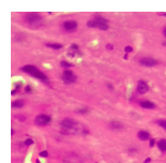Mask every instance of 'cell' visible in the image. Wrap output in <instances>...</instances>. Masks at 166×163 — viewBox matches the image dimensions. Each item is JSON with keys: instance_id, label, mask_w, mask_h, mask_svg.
Wrapping results in <instances>:
<instances>
[{"instance_id": "obj_1", "label": "cell", "mask_w": 166, "mask_h": 163, "mask_svg": "<svg viewBox=\"0 0 166 163\" xmlns=\"http://www.w3.org/2000/svg\"><path fill=\"white\" fill-rule=\"evenodd\" d=\"M60 126L62 132L66 135H73L79 133L84 135L89 133L86 129L84 128L83 126H81L76 120L70 118L63 119L60 123Z\"/></svg>"}, {"instance_id": "obj_2", "label": "cell", "mask_w": 166, "mask_h": 163, "mask_svg": "<svg viewBox=\"0 0 166 163\" xmlns=\"http://www.w3.org/2000/svg\"><path fill=\"white\" fill-rule=\"evenodd\" d=\"M21 70L23 72H25L27 74H30L31 76L36 78L38 80L44 81V82H48L47 76L43 72H41L40 70H38V69L34 65H25L21 68Z\"/></svg>"}, {"instance_id": "obj_3", "label": "cell", "mask_w": 166, "mask_h": 163, "mask_svg": "<svg viewBox=\"0 0 166 163\" xmlns=\"http://www.w3.org/2000/svg\"><path fill=\"white\" fill-rule=\"evenodd\" d=\"M62 80L65 84H72L76 81L77 77L70 69H65L62 74Z\"/></svg>"}, {"instance_id": "obj_4", "label": "cell", "mask_w": 166, "mask_h": 163, "mask_svg": "<svg viewBox=\"0 0 166 163\" xmlns=\"http://www.w3.org/2000/svg\"><path fill=\"white\" fill-rule=\"evenodd\" d=\"M51 121V117L49 115L42 114V115H38L36 116V118L34 120V122L36 125L40 126H47L48 124Z\"/></svg>"}, {"instance_id": "obj_5", "label": "cell", "mask_w": 166, "mask_h": 163, "mask_svg": "<svg viewBox=\"0 0 166 163\" xmlns=\"http://www.w3.org/2000/svg\"><path fill=\"white\" fill-rule=\"evenodd\" d=\"M94 21L97 24V27L101 30H107L109 29L108 21L104 17L100 15H96L94 17Z\"/></svg>"}, {"instance_id": "obj_6", "label": "cell", "mask_w": 166, "mask_h": 163, "mask_svg": "<svg viewBox=\"0 0 166 163\" xmlns=\"http://www.w3.org/2000/svg\"><path fill=\"white\" fill-rule=\"evenodd\" d=\"M25 20L27 23H29L30 24H34L39 22L41 20V16L37 13H28L26 15Z\"/></svg>"}, {"instance_id": "obj_7", "label": "cell", "mask_w": 166, "mask_h": 163, "mask_svg": "<svg viewBox=\"0 0 166 163\" xmlns=\"http://www.w3.org/2000/svg\"><path fill=\"white\" fill-rule=\"evenodd\" d=\"M139 63L144 66L146 67H152L157 65V61L152 58H143L139 60Z\"/></svg>"}, {"instance_id": "obj_8", "label": "cell", "mask_w": 166, "mask_h": 163, "mask_svg": "<svg viewBox=\"0 0 166 163\" xmlns=\"http://www.w3.org/2000/svg\"><path fill=\"white\" fill-rule=\"evenodd\" d=\"M63 28H64V29L67 31H73V30L76 29L78 24H77V22H75V21L69 20V21H65V22L63 23Z\"/></svg>"}, {"instance_id": "obj_9", "label": "cell", "mask_w": 166, "mask_h": 163, "mask_svg": "<svg viewBox=\"0 0 166 163\" xmlns=\"http://www.w3.org/2000/svg\"><path fill=\"white\" fill-rule=\"evenodd\" d=\"M137 90L140 94H144L149 90V86H148L146 82H144V81H143V80H140L139 82L138 83Z\"/></svg>"}, {"instance_id": "obj_10", "label": "cell", "mask_w": 166, "mask_h": 163, "mask_svg": "<svg viewBox=\"0 0 166 163\" xmlns=\"http://www.w3.org/2000/svg\"><path fill=\"white\" fill-rule=\"evenodd\" d=\"M138 137L141 141H147L150 138V134L144 130H140L138 132Z\"/></svg>"}, {"instance_id": "obj_11", "label": "cell", "mask_w": 166, "mask_h": 163, "mask_svg": "<svg viewBox=\"0 0 166 163\" xmlns=\"http://www.w3.org/2000/svg\"><path fill=\"white\" fill-rule=\"evenodd\" d=\"M140 106L142 108L149 109V110L155 108V105L152 101H150V100H144V101H142L140 103Z\"/></svg>"}, {"instance_id": "obj_12", "label": "cell", "mask_w": 166, "mask_h": 163, "mask_svg": "<svg viewBox=\"0 0 166 163\" xmlns=\"http://www.w3.org/2000/svg\"><path fill=\"white\" fill-rule=\"evenodd\" d=\"M110 128L113 130H121L123 128V125L119 121H112L110 123Z\"/></svg>"}, {"instance_id": "obj_13", "label": "cell", "mask_w": 166, "mask_h": 163, "mask_svg": "<svg viewBox=\"0 0 166 163\" xmlns=\"http://www.w3.org/2000/svg\"><path fill=\"white\" fill-rule=\"evenodd\" d=\"M158 147L161 151H166V140H160L158 142Z\"/></svg>"}, {"instance_id": "obj_14", "label": "cell", "mask_w": 166, "mask_h": 163, "mask_svg": "<svg viewBox=\"0 0 166 163\" xmlns=\"http://www.w3.org/2000/svg\"><path fill=\"white\" fill-rule=\"evenodd\" d=\"M23 102L22 100H15V101H13L12 102V108H22L23 106Z\"/></svg>"}, {"instance_id": "obj_15", "label": "cell", "mask_w": 166, "mask_h": 163, "mask_svg": "<svg viewBox=\"0 0 166 163\" xmlns=\"http://www.w3.org/2000/svg\"><path fill=\"white\" fill-rule=\"evenodd\" d=\"M46 46L48 48H51L53 49H60L63 48V45L60 44H56V43H51V44H46Z\"/></svg>"}, {"instance_id": "obj_16", "label": "cell", "mask_w": 166, "mask_h": 163, "mask_svg": "<svg viewBox=\"0 0 166 163\" xmlns=\"http://www.w3.org/2000/svg\"><path fill=\"white\" fill-rule=\"evenodd\" d=\"M87 26L89 27V28H94V29H95V28H98V27H97V24H96V22L94 21V19L89 20V22L87 23Z\"/></svg>"}, {"instance_id": "obj_17", "label": "cell", "mask_w": 166, "mask_h": 163, "mask_svg": "<svg viewBox=\"0 0 166 163\" xmlns=\"http://www.w3.org/2000/svg\"><path fill=\"white\" fill-rule=\"evenodd\" d=\"M60 65L64 69H69V68H70V67H72L71 64H69V62H67V61H61L60 62Z\"/></svg>"}, {"instance_id": "obj_18", "label": "cell", "mask_w": 166, "mask_h": 163, "mask_svg": "<svg viewBox=\"0 0 166 163\" xmlns=\"http://www.w3.org/2000/svg\"><path fill=\"white\" fill-rule=\"evenodd\" d=\"M158 124L166 130V120H160V121H158Z\"/></svg>"}, {"instance_id": "obj_19", "label": "cell", "mask_w": 166, "mask_h": 163, "mask_svg": "<svg viewBox=\"0 0 166 163\" xmlns=\"http://www.w3.org/2000/svg\"><path fill=\"white\" fill-rule=\"evenodd\" d=\"M77 113H79V114H86V113L89 112V109H79L76 111Z\"/></svg>"}, {"instance_id": "obj_20", "label": "cell", "mask_w": 166, "mask_h": 163, "mask_svg": "<svg viewBox=\"0 0 166 163\" xmlns=\"http://www.w3.org/2000/svg\"><path fill=\"white\" fill-rule=\"evenodd\" d=\"M34 142V141L32 140V139H27L25 141H24V145H25V146H31V145H33Z\"/></svg>"}, {"instance_id": "obj_21", "label": "cell", "mask_w": 166, "mask_h": 163, "mask_svg": "<svg viewBox=\"0 0 166 163\" xmlns=\"http://www.w3.org/2000/svg\"><path fill=\"white\" fill-rule=\"evenodd\" d=\"M39 156L42 157H47L48 154V151H41L40 153H39Z\"/></svg>"}, {"instance_id": "obj_22", "label": "cell", "mask_w": 166, "mask_h": 163, "mask_svg": "<svg viewBox=\"0 0 166 163\" xmlns=\"http://www.w3.org/2000/svg\"><path fill=\"white\" fill-rule=\"evenodd\" d=\"M124 50H125V52L127 53V54H128V53H130V52L133 51V48L131 47V46H127V47H125Z\"/></svg>"}, {"instance_id": "obj_23", "label": "cell", "mask_w": 166, "mask_h": 163, "mask_svg": "<svg viewBox=\"0 0 166 163\" xmlns=\"http://www.w3.org/2000/svg\"><path fill=\"white\" fill-rule=\"evenodd\" d=\"M22 86H23V83H19V84L16 83V84H15V90H18L19 89H20V88L22 87Z\"/></svg>"}, {"instance_id": "obj_24", "label": "cell", "mask_w": 166, "mask_h": 163, "mask_svg": "<svg viewBox=\"0 0 166 163\" xmlns=\"http://www.w3.org/2000/svg\"><path fill=\"white\" fill-rule=\"evenodd\" d=\"M106 49H109V50H112V49H114V46H113V44H108L106 45Z\"/></svg>"}, {"instance_id": "obj_25", "label": "cell", "mask_w": 166, "mask_h": 163, "mask_svg": "<svg viewBox=\"0 0 166 163\" xmlns=\"http://www.w3.org/2000/svg\"><path fill=\"white\" fill-rule=\"evenodd\" d=\"M154 143H155V140L154 139H151L150 141V147H153L154 146Z\"/></svg>"}, {"instance_id": "obj_26", "label": "cell", "mask_w": 166, "mask_h": 163, "mask_svg": "<svg viewBox=\"0 0 166 163\" xmlns=\"http://www.w3.org/2000/svg\"><path fill=\"white\" fill-rule=\"evenodd\" d=\"M31 91H32L31 87L29 86H27L26 88H25V92H27V93H30Z\"/></svg>"}, {"instance_id": "obj_27", "label": "cell", "mask_w": 166, "mask_h": 163, "mask_svg": "<svg viewBox=\"0 0 166 163\" xmlns=\"http://www.w3.org/2000/svg\"><path fill=\"white\" fill-rule=\"evenodd\" d=\"M150 161H151V159H150V158H147L146 160L144 161V163H149V162H150Z\"/></svg>"}, {"instance_id": "obj_28", "label": "cell", "mask_w": 166, "mask_h": 163, "mask_svg": "<svg viewBox=\"0 0 166 163\" xmlns=\"http://www.w3.org/2000/svg\"><path fill=\"white\" fill-rule=\"evenodd\" d=\"M107 86H108V88H109V89H110V90H113V89H114V88H113V86H111L110 84H107Z\"/></svg>"}, {"instance_id": "obj_29", "label": "cell", "mask_w": 166, "mask_h": 163, "mask_svg": "<svg viewBox=\"0 0 166 163\" xmlns=\"http://www.w3.org/2000/svg\"><path fill=\"white\" fill-rule=\"evenodd\" d=\"M163 34H164V35L166 37V27L164 29V30H163Z\"/></svg>"}, {"instance_id": "obj_30", "label": "cell", "mask_w": 166, "mask_h": 163, "mask_svg": "<svg viewBox=\"0 0 166 163\" xmlns=\"http://www.w3.org/2000/svg\"><path fill=\"white\" fill-rule=\"evenodd\" d=\"M159 14H160L162 16H166V13H159Z\"/></svg>"}, {"instance_id": "obj_31", "label": "cell", "mask_w": 166, "mask_h": 163, "mask_svg": "<svg viewBox=\"0 0 166 163\" xmlns=\"http://www.w3.org/2000/svg\"><path fill=\"white\" fill-rule=\"evenodd\" d=\"M16 92H17V90H13V91L11 92V94H12V95H14V94L16 93Z\"/></svg>"}, {"instance_id": "obj_32", "label": "cell", "mask_w": 166, "mask_h": 163, "mask_svg": "<svg viewBox=\"0 0 166 163\" xmlns=\"http://www.w3.org/2000/svg\"><path fill=\"white\" fill-rule=\"evenodd\" d=\"M13 133H14V130H13V129H12V131H11V135H13Z\"/></svg>"}, {"instance_id": "obj_33", "label": "cell", "mask_w": 166, "mask_h": 163, "mask_svg": "<svg viewBox=\"0 0 166 163\" xmlns=\"http://www.w3.org/2000/svg\"><path fill=\"white\" fill-rule=\"evenodd\" d=\"M36 162H37V163H40L39 161H38V159H37V160H36Z\"/></svg>"}, {"instance_id": "obj_34", "label": "cell", "mask_w": 166, "mask_h": 163, "mask_svg": "<svg viewBox=\"0 0 166 163\" xmlns=\"http://www.w3.org/2000/svg\"><path fill=\"white\" fill-rule=\"evenodd\" d=\"M127 56H128V55H127V54H126V55H124V59H127Z\"/></svg>"}, {"instance_id": "obj_35", "label": "cell", "mask_w": 166, "mask_h": 163, "mask_svg": "<svg viewBox=\"0 0 166 163\" xmlns=\"http://www.w3.org/2000/svg\"><path fill=\"white\" fill-rule=\"evenodd\" d=\"M97 163H98V162H97Z\"/></svg>"}]
</instances>
